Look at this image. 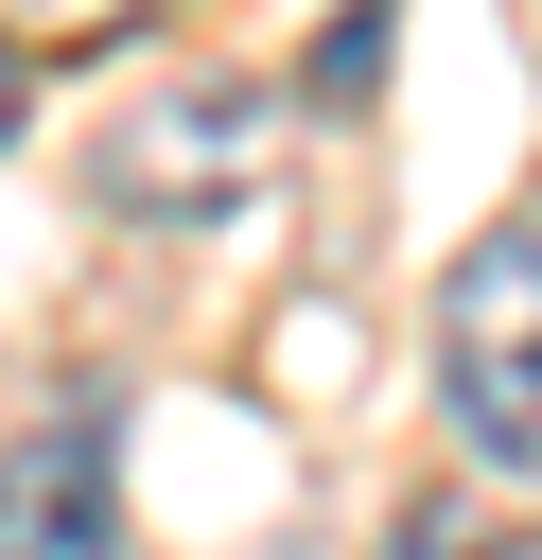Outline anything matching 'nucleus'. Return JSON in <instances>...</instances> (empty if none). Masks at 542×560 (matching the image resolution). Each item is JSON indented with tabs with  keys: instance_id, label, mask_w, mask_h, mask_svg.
<instances>
[{
	"instance_id": "nucleus-6",
	"label": "nucleus",
	"mask_w": 542,
	"mask_h": 560,
	"mask_svg": "<svg viewBox=\"0 0 542 560\" xmlns=\"http://www.w3.org/2000/svg\"><path fill=\"white\" fill-rule=\"evenodd\" d=\"M17 88H35V70H17V52H0V140H17Z\"/></svg>"
},
{
	"instance_id": "nucleus-1",
	"label": "nucleus",
	"mask_w": 542,
	"mask_h": 560,
	"mask_svg": "<svg viewBox=\"0 0 542 560\" xmlns=\"http://www.w3.org/2000/svg\"><path fill=\"white\" fill-rule=\"evenodd\" d=\"M437 402H455L472 472L542 490V192L455 245V280H437Z\"/></svg>"
},
{
	"instance_id": "nucleus-3",
	"label": "nucleus",
	"mask_w": 542,
	"mask_h": 560,
	"mask_svg": "<svg viewBox=\"0 0 542 560\" xmlns=\"http://www.w3.org/2000/svg\"><path fill=\"white\" fill-rule=\"evenodd\" d=\"M0 560H122V420L87 385L0 438Z\"/></svg>"
},
{
	"instance_id": "nucleus-4",
	"label": "nucleus",
	"mask_w": 542,
	"mask_h": 560,
	"mask_svg": "<svg viewBox=\"0 0 542 560\" xmlns=\"http://www.w3.org/2000/svg\"><path fill=\"white\" fill-rule=\"evenodd\" d=\"M157 0H0V52L17 70H70V52H122Z\"/></svg>"
},
{
	"instance_id": "nucleus-2",
	"label": "nucleus",
	"mask_w": 542,
	"mask_h": 560,
	"mask_svg": "<svg viewBox=\"0 0 542 560\" xmlns=\"http://www.w3.org/2000/svg\"><path fill=\"white\" fill-rule=\"evenodd\" d=\"M262 175H280V88H175V105H122V122H105V210L210 228V210H245Z\"/></svg>"
},
{
	"instance_id": "nucleus-5",
	"label": "nucleus",
	"mask_w": 542,
	"mask_h": 560,
	"mask_svg": "<svg viewBox=\"0 0 542 560\" xmlns=\"http://www.w3.org/2000/svg\"><path fill=\"white\" fill-rule=\"evenodd\" d=\"M385 560H507V542H472V525H455V508H420V525H402V542H385Z\"/></svg>"
}]
</instances>
